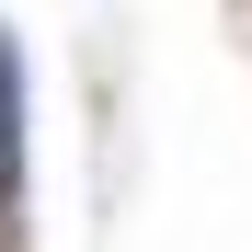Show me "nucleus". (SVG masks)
<instances>
[{
  "label": "nucleus",
  "mask_w": 252,
  "mask_h": 252,
  "mask_svg": "<svg viewBox=\"0 0 252 252\" xmlns=\"http://www.w3.org/2000/svg\"><path fill=\"white\" fill-rule=\"evenodd\" d=\"M23 195V46L12 23H0V206Z\"/></svg>",
  "instance_id": "f257e3e1"
}]
</instances>
